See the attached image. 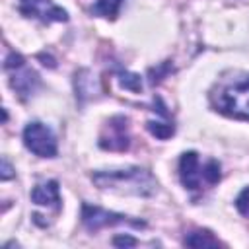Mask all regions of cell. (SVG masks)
Instances as JSON below:
<instances>
[{
	"label": "cell",
	"instance_id": "d6986e66",
	"mask_svg": "<svg viewBox=\"0 0 249 249\" xmlns=\"http://www.w3.org/2000/svg\"><path fill=\"white\" fill-rule=\"evenodd\" d=\"M136 243H138V241H136L132 235H126V233L113 237V245H115V247H134Z\"/></svg>",
	"mask_w": 249,
	"mask_h": 249
},
{
	"label": "cell",
	"instance_id": "7c38bea8",
	"mask_svg": "<svg viewBox=\"0 0 249 249\" xmlns=\"http://www.w3.org/2000/svg\"><path fill=\"white\" fill-rule=\"evenodd\" d=\"M123 2L124 0H95V4L89 8V12H91V16H97V18L115 19Z\"/></svg>",
	"mask_w": 249,
	"mask_h": 249
},
{
	"label": "cell",
	"instance_id": "44dd1931",
	"mask_svg": "<svg viewBox=\"0 0 249 249\" xmlns=\"http://www.w3.org/2000/svg\"><path fill=\"white\" fill-rule=\"evenodd\" d=\"M37 58H39V60H43V64H45V66H49V68H54V66H56V62H54V58H53L51 54L41 53V54H37Z\"/></svg>",
	"mask_w": 249,
	"mask_h": 249
},
{
	"label": "cell",
	"instance_id": "5bb4252c",
	"mask_svg": "<svg viewBox=\"0 0 249 249\" xmlns=\"http://www.w3.org/2000/svg\"><path fill=\"white\" fill-rule=\"evenodd\" d=\"M119 84H121V88L130 89V91H134V93H140V91H142V78H140V74L121 70V72H119Z\"/></svg>",
	"mask_w": 249,
	"mask_h": 249
},
{
	"label": "cell",
	"instance_id": "6da1fadb",
	"mask_svg": "<svg viewBox=\"0 0 249 249\" xmlns=\"http://www.w3.org/2000/svg\"><path fill=\"white\" fill-rule=\"evenodd\" d=\"M91 181L101 191H111L119 195L132 196H152L158 191V181L144 167H124V169H107L93 171Z\"/></svg>",
	"mask_w": 249,
	"mask_h": 249
},
{
	"label": "cell",
	"instance_id": "e0dca14e",
	"mask_svg": "<svg viewBox=\"0 0 249 249\" xmlns=\"http://www.w3.org/2000/svg\"><path fill=\"white\" fill-rule=\"evenodd\" d=\"M25 64V58L19 54V53H10L8 56H6V60H4V68L8 70V72H12V70H16V68H21Z\"/></svg>",
	"mask_w": 249,
	"mask_h": 249
},
{
	"label": "cell",
	"instance_id": "ac0fdd59",
	"mask_svg": "<svg viewBox=\"0 0 249 249\" xmlns=\"http://www.w3.org/2000/svg\"><path fill=\"white\" fill-rule=\"evenodd\" d=\"M235 208L239 210V214L249 216V187H245V189L237 195V198H235Z\"/></svg>",
	"mask_w": 249,
	"mask_h": 249
},
{
	"label": "cell",
	"instance_id": "4fadbf2b",
	"mask_svg": "<svg viewBox=\"0 0 249 249\" xmlns=\"http://www.w3.org/2000/svg\"><path fill=\"white\" fill-rule=\"evenodd\" d=\"M146 128L152 136H156L158 140H167L175 134V124L173 123H161V121H148Z\"/></svg>",
	"mask_w": 249,
	"mask_h": 249
},
{
	"label": "cell",
	"instance_id": "5b68a950",
	"mask_svg": "<svg viewBox=\"0 0 249 249\" xmlns=\"http://www.w3.org/2000/svg\"><path fill=\"white\" fill-rule=\"evenodd\" d=\"M99 146L103 150L111 152H124L130 146V136H128V119L124 115H115L107 121L105 130L99 138Z\"/></svg>",
	"mask_w": 249,
	"mask_h": 249
},
{
	"label": "cell",
	"instance_id": "8fae6325",
	"mask_svg": "<svg viewBox=\"0 0 249 249\" xmlns=\"http://www.w3.org/2000/svg\"><path fill=\"white\" fill-rule=\"evenodd\" d=\"M183 243L187 245V247H218V245H222L210 231H206V230H195V231H189L187 235H185V239H183Z\"/></svg>",
	"mask_w": 249,
	"mask_h": 249
},
{
	"label": "cell",
	"instance_id": "8992f818",
	"mask_svg": "<svg viewBox=\"0 0 249 249\" xmlns=\"http://www.w3.org/2000/svg\"><path fill=\"white\" fill-rule=\"evenodd\" d=\"M19 12L25 18H37L43 23L68 21V12L51 0H19Z\"/></svg>",
	"mask_w": 249,
	"mask_h": 249
},
{
	"label": "cell",
	"instance_id": "ffe728a7",
	"mask_svg": "<svg viewBox=\"0 0 249 249\" xmlns=\"http://www.w3.org/2000/svg\"><path fill=\"white\" fill-rule=\"evenodd\" d=\"M12 177H14V167L10 165V161L6 158H2V161H0V179L2 181H8Z\"/></svg>",
	"mask_w": 249,
	"mask_h": 249
},
{
	"label": "cell",
	"instance_id": "277c9868",
	"mask_svg": "<svg viewBox=\"0 0 249 249\" xmlns=\"http://www.w3.org/2000/svg\"><path fill=\"white\" fill-rule=\"evenodd\" d=\"M21 138H23L25 148L39 158H56V154H58V144H56L54 132L41 121L27 123Z\"/></svg>",
	"mask_w": 249,
	"mask_h": 249
},
{
	"label": "cell",
	"instance_id": "9a60e30c",
	"mask_svg": "<svg viewBox=\"0 0 249 249\" xmlns=\"http://www.w3.org/2000/svg\"><path fill=\"white\" fill-rule=\"evenodd\" d=\"M200 175L202 179L208 183V185H216L220 179H222V173H220V163L216 160H210L204 163V167L200 169Z\"/></svg>",
	"mask_w": 249,
	"mask_h": 249
},
{
	"label": "cell",
	"instance_id": "2e32d148",
	"mask_svg": "<svg viewBox=\"0 0 249 249\" xmlns=\"http://www.w3.org/2000/svg\"><path fill=\"white\" fill-rule=\"evenodd\" d=\"M169 72H171V64H169V60H167V62H163V64H160V66H156V68H150V70H148L150 84H152V86L160 84V82H161Z\"/></svg>",
	"mask_w": 249,
	"mask_h": 249
},
{
	"label": "cell",
	"instance_id": "9c48e42d",
	"mask_svg": "<svg viewBox=\"0 0 249 249\" xmlns=\"http://www.w3.org/2000/svg\"><path fill=\"white\" fill-rule=\"evenodd\" d=\"M31 200L39 206H54L56 210L60 208V189L56 181H47L37 185L31 191Z\"/></svg>",
	"mask_w": 249,
	"mask_h": 249
},
{
	"label": "cell",
	"instance_id": "3957f363",
	"mask_svg": "<svg viewBox=\"0 0 249 249\" xmlns=\"http://www.w3.org/2000/svg\"><path fill=\"white\" fill-rule=\"evenodd\" d=\"M82 224L88 231L95 233L103 228H113V226H130V228H146V222L140 218H132L126 214H119L113 210H105L101 206H93L84 202L82 204Z\"/></svg>",
	"mask_w": 249,
	"mask_h": 249
},
{
	"label": "cell",
	"instance_id": "52a82bcc",
	"mask_svg": "<svg viewBox=\"0 0 249 249\" xmlns=\"http://www.w3.org/2000/svg\"><path fill=\"white\" fill-rule=\"evenodd\" d=\"M179 179L181 185L189 191H196L200 187V163H198V154L189 150L183 152L179 158Z\"/></svg>",
	"mask_w": 249,
	"mask_h": 249
},
{
	"label": "cell",
	"instance_id": "30bf717a",
	"mask_svg": "<svg viewBox=\"0 0 249 249\" xmlns=\"http://www.w3.org/2000/svg\"><path fill=\"white\" fill-rule=\"evenodd\" d=\"M74 88H76V97L84 103L86 99L93 97L97 91H99V86H97V78L91 70H78L76 76H74Z\"/></svg>",
	"mask_w": 249,
	"mask_h": 249
},
{
	"label": "cell",
	"instance_id": "ba28073f",
	"mask_svg": "<svg viewBox=\"0 0 249 249\" xmlns=\"http://www.w3.org/2000/svg\"><path fill=\"white\" fill-rule=\"evenodd\" d=\"M10 86L14 88L16 93H19V97H29L37 91V88L41 86L39 74L33 68H27L25 64L21 68L12 70V78H10Z\"/></svg>",
	"mask_w": 249,
	"mask_h": 249
},
{
	"label": "cell",
	"instance_id": "7a4b0ae2",
	"mask_svg": "<svg viewBox=\"0 0 249 249\" xmlns=\"http://www.w3.org/2000/svg\"><path fill=\"white\" fill-rule=\"evenodd\" d=\"M212 103L216 111L228 117L249 121V76H243L233 84L224 86L218 95L212 97Z\"/></svg>",
	"mask_w": 249,
	"mask_h": 249
}]
</instances>
